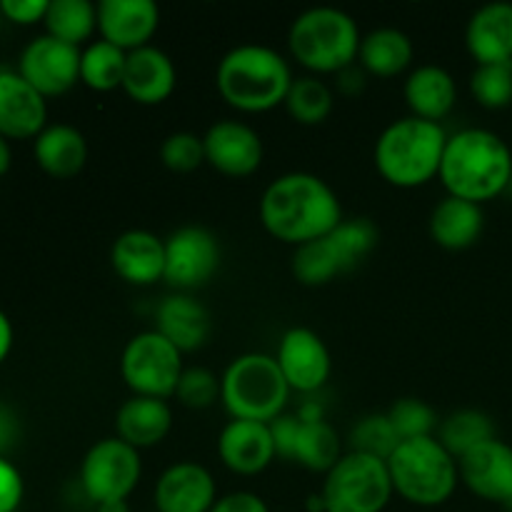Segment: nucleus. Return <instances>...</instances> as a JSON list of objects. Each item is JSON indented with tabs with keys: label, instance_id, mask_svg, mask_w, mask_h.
Returning a JSON list of instances; mask_svg holds the SVG:
<instances>
[{
	"label": "nucleus",
	"instance_id": "nucleus-1",
	"mask_svg": "<svg viewBox=\"0 0 512 512\" xmlns=\"http://www.w3.org/2000/svg\"><path fill=\"white\" fill-rule=\"evenodd\" d=\"M260 220L273 238L298 248L328 235L345 218L340 198L320 175L295 170L263 190Z\"/></svg>",
	"mask_w": 512,
	"mask_h": 512
},
{
	"label": "nucleus",
	"instance_id": "nucleus-2",
	"mask_svg": "<svg viewBox=\"0 0 512 512\" xmlns=\"http://www.w3.org/2000/svg\"><path fill=\"white\" fill-rule=\"evenodd\" d=\"M440 180L448 195L485 203L512 183V153L503 138L488 128H463L448 135Z\"/></svg>",
	"mask_w": 512,
	"mask_h": 512
},
{
	"label": "nucleus",
	"instance_id": "nucleus-3",
	"mask_svg": "<svg viewBox=\"0 0 512 512\" xmlns=\"http://www.w3.org/2000/svg\"><path fill=\"white\" fill-rule=\"evenodd\" d=\"M288 60L270 45L243 43L220 58L215 85L223 100L243 113H265L285 103L293 85Z\"/></svg>",
	"mask_w": 512,
	"mask_h": 512
},
{
	"label": "nucleus",
	"instance_id": "nucleus-4",
	"mask_svg": "<svg viewBox=\"0 0 512 512\" xmlns=\"http://www.w3.org/2000/svg\"><path fill=\"white\" fill-rule=\"evenodd\" d=\"M448 133L440 123L408 115L380 133L375 168L395 188H420L440 175Z\"/></svg>",
	"mask_w": 512,
	"mask_h": 512
},
{
	"label": "nucleus",
	"instance_id": "nucleus-5",
	"mask_svg": "<svg viewBox=\"0 0 512 512\" xmlns=\"http://www.w3.org/2000/svg\"><path fill=\"white\" fill-rule=\"evenodd\" d=\"M358 20L333 5H315L303 10L288 30L293 58L313 73H343L358 60Z\"/></svg>",
	"mask_w": 512,
	"mask_h": 512
},
{
	"label": "nucleus",
	"instance_id": "nucleus-6",
	"mask_svg": "<svg viewBox=\"0 0 512 512\" xmlns=\"http://www.w3.org/2000/svg\"><path fill=\"white\" fill-rule=\"evenodd\" d=\"M393 490L418 508H438L453 498L458 488V460L435 435L403 440L388 458Z\"/></svg>",
	"mask_w": 512,
	"mask_h": 512
},
{
	"label": "nucleus",
	"instance_id": "nucleus-7",
	"mask_svg": "<svg viewBox=\"0 0 512 512\" xmlns=\"http://www.w3.org/2000/svg\"><path fill=\"white\" fill-rule=\"evenodd\" d=\"M288 398L290 385L275 355H238L220 375V400L235 420L273 423L283 415Z\"/></svg>",
	"mask_w": 512,
	"mask_h": 512
},
{
	"label": "nucleus",
	"instance_id": "nucleus-8",
	"mask_svg": "<svg viewBox=\"0 0 512 512\" xmlns=\"http://www.w3.org/2000/svg\"><path fill=\"white\" fill-rule=\"evenodd\" d=\"M378 225L368 218L343 220L328 235L298 245L293 255V275L303 285L318 288L338 275L358 268L378 245Z\"/></svg>",
	"mask_w": 512,
	"mask_h": 512
},
{
	"label": "nucleus",
	"instance_id": "nucleus-9",
	"mask_svg": "<svg viewBox=\"0 0 512 512\" xmlns=\"http://www.w3.org/2000/svg\"><path fill=\"white\" fill-rule=\"evenodd\" d=\"M393 493L388 463L350 450L325 473L320 498L325 512H383Z\"/></svg>",
	"mask_w": 512,
	"mask_h": 512
},
{
	"label": "nucleus",
	"instance_id": "nucleus-10",
	"mask_svg": "<svg viewBox=\"0 0 512 512\" xmlns=\"http://www.w3.org/2000/svg\"><path fill=\"white\" fill-rule=\"evenodd\" d=\"M183 353L158 330H145L125 343L120 355V375L135 395L170 398L183 375Z\"/></svg>",
	"mask_w": 512,
	"mask_h": 512
},
{
	"label": "nucleus",
	"instance_id": "nucleus-11",
	"mask_svg": "<svg viewBox=\"0 0 512 512\" xmlns=\"http://www.w3.org/2000/svg\"><path fill=\"white\" fill-rule=\"evenodd\" d=\"M143 475L140 450L120 438H103L80 463V485L95 505L128 500Z\"/></svg>",
	"mask_w": 512,
	"mask_h": 512
},
{
	"label": "nucleus",
	"instance_id": "nucleus-12",
	"mask_svg": "<svg viewBox=\"0 0 512 512\" xmlns=\"http://www.w3.org/2000/svg\"><path fill=\"white\" fill-rule=\"evenodd\" d=\"M220 243L203 225H183L165 238V275L170 288L195 290L213 280L220 268Z\"/></svg>",
	"mask_w": 512,
	"mask_h": 512
},
{
	"label": "nucleus",
	"instance_id": "nucleus-13",
	"mask_svg": "<svg viewBox=\"0 0 512 512\" xmlns=\"http://www.w3.org/2000/svg\"><path fill=\"white\" fill-rule=\"evenodd\" d=\"M80 53L75 45L63 43L53 35H40L25 45L18 73L38 90L43 98L63 95L80 80Z\"/></svg>",
	"mask_w": 512,
	"mask_h": 512
},
{
	"label": "nucleus",
	"instance_id": "nucleus-14",
	"mask_svg": "<svg viewBox=\"0 0 512 512\" xmlns=\"http://www.w3.org/2000/svg\"><path fill=\"white\" fill-rule=\"evenodd\" d=\"M275 360H278V368L288 380L290 390L305 395L318 393L328 383L330 370H333L328 345L310 328H290L280 338Z\"/></svg>",
	"mask_w": 512,
	"mask_h": 512
},
{
	"label": "nucleus",
	"instance_id": "nucleus-15",
	"mask_svg": "<svg viewBox=\"0 0 512 512\" xmlns=\"http://www.w3.org/2000/svg\"><path fill=\"white\" fill-rule=\"evenodd\" d=\"M205 163L223 175L245 178L263 163V138L243 120H218L203 135Z\"/></svg>",
	"mask_w": 512,
	"mask_h": 512
},
{
	"label": "nucleus",
	"instance_id": "nucleus-16",
	"mask_svg": "<svg viewBox=\"0 0 512 512\" xmlns=\"http://www.w3.org/2000/svg\"><path fill=\"white\" fill-rule=\"evenodd\" d=\"M153 500L158 512H210L218 500V488L208 468L183 460L160 473Z\"/></svg>",
	"mask_w": 512,
	"mask_h": 512
},
{
	"label": "nucleus",
	"instance_id": "nucleus-17",
	"mask_svg": "<svg viewBox=\"0 0 512 512\" xmlns=\"http://www.w3.org/2000/svg\"><path fill=\"white\" fill-rule=\"evenodd\" d=\"M460 480L478 498L508 505L512 500V448L493 438L458 460Z\"/></svg>",
	"mask_w": 512,
	"mask_h": 512
},
{
	"label": "nucleus",
	"instance_id": "nucleus-18",
	"mask_svg": "<svg viewBox=\"0 0 512 512\" xmlns=\"http://www.w3.org/2000/svg\"><path fill=\"white\" fill-rule=\"evenodd\" d=\"M45 98L13 70H0V135L5 140L38 138L48 125Z\"/></svg>",
	"mask_w": 512,
	"mask_h": 512
},
{
	"label": "nucleus",
	"instance_id": "nucleus-19",
	"mask_svg": "<svg viewBox=\"0 0 512 512\" xmlns=\"http://www.w3.org/2000/svg\"><path fill=\"white\" fill-rule=\"evenodd\" d=\"M160 25V8L153 0H100L98 30L100 38L130 53L150 45Z\"/></svg>",
	"mask_w": 512,
	"mask_h": 512
},
{
	"label": "nucleus",
	"instance_id": "nucleus-20",
	"mask_svg": "<svg viewBox=\"0 0 512 512\" xmlns=\"http://www.w3.org/2000/svg\"><path fill=\"white\" fill-rule=\"evenodd\" d=\"M218 455L225 468L238 475H258L278 458L270 423L230 420L218 435Z\"/></svg>",
	"mask_w": 512,
	"mask_h": 512
},
{
	"label": "nucleus",
	"instance_id": "nucleus-21",
	"mask_svg": "<svg viewBox=\"0 0 512 512\" xmlns=\"http://www.w3.org/2000/svg\"><path fill=\"white\" fill-rule=\"evenodd\" d=\"M178 85V70L173 58L155 45L130 50L125 63L123 90L140 105H158L173 95Z\"/></svg>",
	"mask_w": 512,
	"mask_h": 512
},
{
	"label": "nucleus",
	"instance_id": "nucleus-22",
	"mask_svg": "<svg viewBox=\"0 0 512 512\" xmlns=\"http://www.w3.org/2000/svg\"><path fill=\"white\" fill-rule=\"evenodd\" d=\"M110 263L125 283H158L165 275V240L150 230H125L110 248Z\"/></svg>",
	"mask_w": 512,
	"mask_h": 512
},
{
	"label": "nucleus",
	"instance_id": "nucleus-23",
	"mask_svg": "<svg viewBox=\"0 0 512 512\" xmlns=\"http://www.w3.org/2000/svg\"><path fill=\"white\" fill-rule=\"evenodd\" d=\"M465 45L475 63H508L512 60V3L495 0L470 15Z\"/></svg>",
	"mask_w": 512,
	"mask_h": 512
},
{
	"label": "nucleus",
	"instance_id": "nucleus-24",
	"mask_svg": "<svg viewBox=\"0 0 512 512\" xmlns=\"http://www.w3.org/2000/svg\"><path fill=\"white\" fill-rule=\"evenodd\" d=\"M180 353L203 348L210 335V313L188 293H173L155 308V328Z\"/></svg>",
	"mask_w": 512,
	"mask_h": 512
},
{
	"label": "nucleus",
	"instance_id": "nucleus-25",
	"mask_svg": "<svg viewBox=\"0 0 512 512\" xmlns=\"http://www.w3.org/2000/svg\"><path fill=\"white\" fill-rule=\"evenodd\" d=\"M170 428H173V410H170L168 400L133 395L115 413L118 438L133 445L135 450L163 443Z\"/></svg>",
	"mask_w": 512,
	"mask_h": 512
},
{
	"label": "nucleus",
	"instance_id": "nucleus-26",
	"mask_svg": "<svg viewBox=\"0 0 512 512\" xmlns=\"http://www.w3.org/2000/svg\"><path fill=\"white\" fill-rule=\"evenodd\" d=\"M403 93L405 100H408V108L413 110V115L438 123L440 118H445V115L455 108V100H458V83H455L450 70H445L443 65L425 63L418 65V68L408 75Z\"/></svg>",
	"mask_w": 512,
	"mask_h": 512
},
{
	"label": "nucleus",
	"instance_id": "nucleus-27",
	"mask_svg": "<svg viewBox=\"0 0 512 512\" xmlns=\"http://www.w3.org/2000/svg\"><path fill=\"white\" fill-rule=\"evenodd\" d=\"M485 213L478 203L448 198L440 200L430 213V238L445 250H465L483 235Z\"/></svg>",
	"mask_w": 512,
	"mask_h": 512
},
{
	"label": "nucleus",
	"instance_id": "nucleus-28",
	"mask_svg": "<svg viewBox=\"0 0 512 512\" xmlns=\"http://www.w3.org/2000/svg\"><path fill=\"white\" fill-rule=\"evenodd\" d=\"M35 160L53 178H73L88 163V143L78 128L68 123L48 125L35 138Z\"/></svg>",
	"mask_w": 512,
	"mask_h": 512
},
{
	"label": "nucleus",
	"instance_id": "nucleus-29",
	"mask_svg": "<svg viewBox=\"0 0 512 512\" xmlns=\"http://www.w3.org/2000/svg\"><path fill=\"white\" fill-rule=\"evenodd\" d=\"M413 55L415 48L410 35L385 25V28H375L363 35L358 60L368 73L378 75V78H393L413 63Z\"/></svg>",
	"mask_w": 512,
	"mask_h": 512
},
{
	"label": "nucleus",
	"instance_id": "nucleus-30",
	"mask_svg": "<svg viewBox=\"0 0 512 512\" xmlns=\"http://www.w3.org/2000/svg\"><path fill=\"white\" fill-rule=\"evenodd\" d=\"M435 438L443 443V448L448 450L455 460H460L463 455H468L470 450L488 443V440L498 438V435H495V423L490 415H485L483 410L468 408L448 415V418L440 423Z\"/></svg>",
	"mask_w": 512,
	"mask_h": 512
},
{
	"label": "nucleus",
	"instance_id": "nucleus-31",
	"mask_svg": "<svg viewBox=\"0 0 512 512\" xmlns=\"http://www.w3.org/2000/svg\"><path fill=\"white\" fill-rule=\"evenodd\" d=\"M43 23L48 35L78 48L98 28V5L90 0H50Z\"/></svg>",
	"mask_w": 512,
	"mask_h": 512
},
{
	"label": "nucleus",
	"instance_id": "nucleus-32",
	"mask_svg": "<svg viewBox=\"0 0 512 512\" xmlns=\"http://www.w3.org/2000/svg\"><path fill=\"white\" fill-rule=\"evenodd\" d=\"M340 458H343L340 438L328 420H300L298 443H295L293 455L295 463L315 470V473H328Z\"/></svg>",
	"mask_w": 512,
	"mask_h": 512
},
{
	"label": "nucleus",
	"instance_id": "nucleus-33",
	"mask_svg": "<svg viewBox=\"0 0 512 512\" xmlns=\"http://www.w3.org/2000/svg\"><path fill=\"white\" fill-rule=\"evenodd\" d=\"M125 63H128V53L125 50H120L118 45L108 43L103 38L93 40L80 53V80L88 88L98 90V93L123 88Z\"/></svg>",
	"mask_w": 512,
	"mask_h": 512
},
{
	"label": "nucleus",
	"instance_id": "nucleus-34",
	"mask_svg": "<svg viewBox=\"0 0 512 512\" xmlns=\"http://www.w3.org/2000/svg\"><path fill=\"white\" fill-rule=\"evenodd\" d=\"M283 105L295 123L320 125L333 113L335 98L325 80H320L318 75H303V78L293 80Z\"/></svg>",
	"mask_w": 512,
	"mask_h": 512
},
{
	"label": "nucleus",
	"instance_id": "nucleus-35",
	"mask_svg": "<svg viewBox=\"0 0 512 512\" xmlns=\"http://www.w3.org/2000/svg\"><path fill=\"white\" fill-rule=\"evenodd\" d=\"M398 445V433H395L393 423H390L385 413L365 415V418H360L358 423L353 425V430H350V448H353L355 453L373 455V458L385 460V463H388L390 455L398 450Z\"/></svg>",
	"mask_w": 512,
	"mask_h": 512
},
{
	"label": "nucleus",
	"instance_id": "nucleus-36",
	"mask_svg": "<svg viewBox=\"0 0 512 512\" xmlns=\"http://www.w3.org/2000/svg\"><path fill=\"white\" fill-rule=\"evenodd\" d=\"M470 93L483 108H505L512 103V60L508 63L475 65L470 75Z\"/></svg>",
	"mask_w": 512,
	"mask_h": 512
},
{
	"label": "nucleus",
	"instance_id": "nucleus-37",
	"mask_svg": "<svg viewBox=\"0 0 512 512\" xmlns=\"http://www.w3.org/2000/svg\"><path fill=\"white\" fill-rule=\"evenodd\" d=\"M385 415H388V420L393 423L400 443H403V440L430 438V435H435V430L440 428L435 410L420 398L395 400Z\"/></svg>",
	"mask_w": 512,
	"mask_h": 512
},
{
	"label": "nucleus",
	"instance_id": "nucleus-38",
	"mask_svg": "<svg viewBox=\"0 0 512 512\" xmlns=\"http://www.w3.org/2000/svg\"><path fill=\"white\" fill-rule=\"evenodd\" d=\"M160 160L165 168L175 170V173H193L205 163L203 135H195L190 130L170 133L160 145Z\"/></svg>",
	"mask_w": 512,
	"mask_h": 512
},
{
	"label": "nucleus",
	"instance_id": "nucleus-39",
	"mask_svg": "<svg viewBox=\"0 0 512 512\" xmlns=\"http://www.w3.org/2000/svg\"><path fill=\"white\" fill-rule=\"evenodd\" d=\"M175 398H178L185 408H210V405L220 398V378L213 370L200 368V365L185 368L183 375H180Z\"/></svg>",
	"mask_w": 512,
	"mask_h": 512
},
{
	"label": "nucleus",
	"instance_id": "nucleus-40",
	"mask_svg": "<svg viewBox=\"0 0 512 512\" xmlns=\"http://www.w3.org/2000/svg\"><path fill=\"white\" fill-rule=\"evenodd\" d=\"M25 485L20 470L8 458H0V512H15L23 503Z\"/></svg>",
	"mask_w": 512,
	"mask_h": 512
},
{
	"label": "nucleus",
	"instance_id": "nucleus-41",
	"mask_svg": "<svg viewBox=\"0 0 512 512\" xmlns=\"http://www.w3.org/2000/svg\"><path fill=\"white\" fill-rule=\"evenodd\" d=\"M298 430H300L298 415L283 413L270 423V433H273V443H275V453H278V458L293 460L295 443H298Z\"/></svg>",
	"mask_w": 512,
	"mask_h": 512
},
{
	"label": "nucleus",
	"instance_id": "nucleus-42",
	"mask_svg": "<svg viewBox=\"0 0 512 512\" xmlns=\"http://www.w3.org/2000/svg\"><path fill=\"white\" fill-rule=\"evenodd\" d=\"M50 0H0V10L8 20L18 25H30L45 20Z\"/></svg>",
	"mask_w": 512,
	"mask_h": 512
},
{
	"label": "nucleus",
	"instance_id": "nucleus-43",
	"mask_svg": "<svg viewBox=\"0 0 512 512\" xmlns=\"http://www.w3.org/2000/svg\"><path fill=\"white\" fill-rule=\"evenodd\" d=\"M210 512H270L268 503L250 490H235L215 500Z\"/></svg>",
	"mask_w": 512,
	"mask_h": 512
},
{
	"label": "nucleus",
	"instance_id": "nucleus-44",
	"mask_svg": "<svg viewBox=\"0 0 512 512\" xmlns=\"http://www.w3.org/2000/svg\"><path fill=\"white\" fill-rule=\"evenodd\" d=\"M18 438V423H15V415L8 408L0 405V458H3L5 450L15 443Z\"/></svg>",
	"mask_w": 512,
	"mask_h": 512
},
{
	"label": "nucleus",
	"instance_id": "nucleus-45",
	"mask_svg": "<svg viewBox=\"0 0 512 512\" xmlns=\"http://www.w3.org/2000/svg\"><path fill=\"white\" fill-rule=\"evenodd\" d=\"M10 348H13V325H10L8 315L0 310V363L8 358Z\"/></svg>",
	"mask_w": 512,
	"mask_h": 512
},
{
	"label": "nucleus",
	"instance_id": "nucleus-46",
	"mask_svg": "<svg viewBox=\"0 0 512 512\" xmlns=\"http://www.w3.org/2000/svg\"><path fill=\"white\" fill-rule=\"evenodd\" d=\"M10 160H13V153H10V145H8V140H5L3 135H0V175H5V173H8V168H10Z\"/></svg>",
	"mask_w": 512,
	"mask_h": 512
},
{
	"label": "nucleus",
	"instance_id": "nucleus-47",
	"mask_svg": "<svg viewBox=\"0 0 512 512\" xmlns=\"http://www.w3.org/2000/svg\"><path fill=\"white\" fill-rule=\"evenodd\" d=\"M98 512H130L128 500H113V503L98 505Z\"/></svg>",
	"mask_w": 512,
	"mask_h": 512
}]
</instances>
